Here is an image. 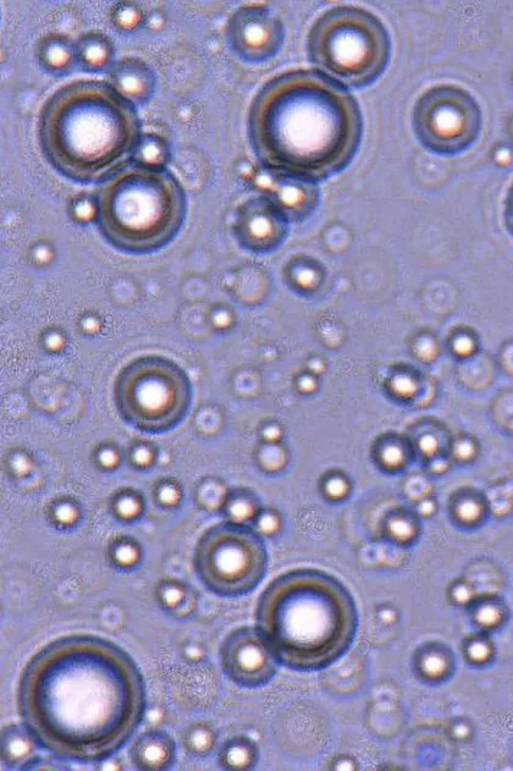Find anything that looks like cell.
Wrapping results in <instances>:
<instances>
[{"instance_id": "6da1fadb", "label": "cell", "mask_w": 513, "mask_h": 771, "mask_svg": "<svg viewBox=\"0 0 513 771\" xmlns=\"http://www.w3.org/2000/svg\"><path fill=\"white\" fill-rule=\"evenodd\" d=\"M139 665L106 638L71 635L38 651L22 671L18 709L42 750L63 761L115 756L145 719Z\"/></svg>"}, {"instance_id": "7a4b0ae2", "label": "cell", "mask_w": 513, "mask_h": 771, "mask_svg": "<svg viewBox=\"0 0 513 771\" xmlns=\"http://www.w3.org/2000/svg\"><path fill=\"white\" fill-rule=\"evenodd\" d=\"M363 136L349 90L317 71H289L267 82L248 112V139L277 178L316 184L344 172Z\"/></svg>"}, {"instance_id": "3957f363", "label": "cell", "mask_w": 513, "mask_h": 771, "mask_svg": "<svg viewBox=\"0 0 513 771\" xmlns=\"http://www.w3.org/2000/svg\"><path fill=\"white\" fill-rule=\"evenodd\" d=\"M37 136L55 172L92 185L135 162L143 131L139 108L108 81L76 80L44 102Z\"/></svg>"}, {"instance_id": "277c9868", "label": "cell", "mask_w": 513, "mask_h": 771, "mask_svg": "<svg viewBox=\"0 0 513 771\" xmlns=\"http://www.w3.org/2000/svg\"><path fill=\"white\" fill-rule=\"evenodd\" d=\"M256 627L280 665L313 673L350 651L357 636V605L349 589L327 572L290 571L259 597Z\"/></svg>"}, {"instance_id": "5b68a950", "label": "cell", "mask_w": 513, "mask_h": 771, "mask_svg": "<svg viewBox=\"0 0 513 771\" xmlns=\"http://www.w3.org/2000/svg\"><path fill=\"white\" fill-rule=\"evenodd\" d=\"M187 196L168 168L131 163L95 198L99 233L115 250L145 256L165 249L184 227Z\"/></svg>"}, {"instance_id": "8992f818", "label": "cell", "mask_w": 513, "mask_h": 771, "mask_svg": "<svg viewBox=\"0 0 513 771\" xmlns=\"http://www.w3.org/2000/svg\"><path fill=\"white\" fill-rule=\"evenodd\" d=\"M308 58L317 73L346 88H364L385 73L391 58L388 30L366 9L338 7L308 33Z\"/></svg>"}, {"instance_id": "52a82bcc", "label": "cell", "mask_w": 513, "mask_h": 771, "mask_svg": "<svg viewBox=\"0 0 513 771\" xmlns=\"http://www.w3.org/2000/svg\"><path fill=\"white\" fill-rule=\"evenodd\" d=\"M114 401L131 427L161 434L185 420L192 404V384L178 363L163 356H143L118 374Z\"/></svg>"}, {"instance_id": "ba28073f", "label": "cell", "mask_w": 513, "mask_h": 771, "mask_svg": "<svg viewBox=\"0 0 513 771\" xmlns=\"http://www.w3.org/2000/svg\"><path fill=\"white\" fill-rule=\"evenodd\" d=\"M269 556L266 544L246 523H219L202 534L193 565L203 586L224 598L255 591L266 577Z\"/></svg>"}, {"instance_id": "9c48e42d", "label": "cell", "mask_w": 513, "mask_h": 771, "mask_svg": "<svg viewBox=\"0 0 513 771\" xmlns=\"http://www.w3.org/2000/svg\"><path fill=\"white\" fill-rule=\"evenodd\" d=\"M412 124L417 140L426 150L454 156L478 140L483 113L470 92L457 86L440 85L418 98Z\"/></svg>"}, {"instance_id": "30bf717a", "label": "cell", "mask_w": 513, "mask_h": 771, "mask_svg": "<svg viewBox=\"0 0 513 771\" xmlns=\"http://www.w3.org/2000/svg\"><path fill=\"white\" fill-rule=\"evenodd\" d=\"M225 38L231 53L242 63L262 65L280 53L285 27L273 10L262 5H247L230 16Z\"/></svg>"}, {"instance_id": "8fae6325", "label": "cell", "mask_w": 513, "mask_h": 771, "mask_svg": "<svg viewBox=\"0 0 513 771\" xmlns=\"http://www.w3.org/2000/svg\"><path fill=\"white\" fill-rule=\"evenodd\" d=\"M220 665L236 686L257 690L278 674L279 659L256 626L231 631L220 647Z\"/></svg>"}, {"instance_id": "7c38bea8", "label": "cell", "mask_w": 513, "mask_h": 771, "mask_svg": "<svg viewBox=\"0 0 513 771\" xmlns=\"http://www.w3.org/2000/svg\"><path fill=\"white\" fill-rule=\"evenodd\" d=\"M288 214L274 198H250L237 209L234 233L245 250L270 253L278 250L289 234Z\"/></svg>"}, {"instance_id": "4fadbf2b", "label": "cell", "mask_w": 513, "mask_h": 771, "mask_svg": "<svg viewBox=\"0 0 513 771\" xmlns=\"http://www.w3.org/2000/svg\"><path fill=\"white\" fill-rule=\"evenodd\" d=\"M109 75V84L137 108L146 106L156 95L157 75L150 64L136 57L118 60Z\"/></svg>"}, {"instance_id": "5bb4252c", "label": "cell", "mask_w": 513, "mask_h": 771, "mask_svg": "<svg viewBox=\"0 0 513 771\" xmlns=\"http://www.w3.org/2000/svg\"><path fill=\"white\" fill-rule=\"evenodd\" d=\"M132 764L147 771L168 770L176 759L173 737L161 730L146 731L137 737L130 750Z\"/></svg>"}, {"instance_id": "9a60e30c", "label": "cell", "mask_w": 513, "mask_h": 771, "mask_svg": "<svg viewBox=\"0 0 513 771\" xmlns=\"http://www.w3.org/2000/svg\"><path fill=\"white\" fill-rule=\"evenodd\" d=\"M77 66L86 74H109L117 64V48L107 33L90 31L76 40Z\"/></svg>"}, {"instance_id": "2e32d148", "label": "cell", "mask_w": 513, "mask_h": 771, "mask_svg": "<svg viewBox=\"0 0 513 771\" xmlns=\"http://www.w3.org/2000/svg\"><path fill=\"white\" fill-rule=\"evenodd\" d=\"M36 57L44 73L65 77L74 73L77 66L76 41L62 33H51L38 42Z\"/></svg>"}, {"instance_id": "e0dca14e", "label": "cell", "mask_w": 513, "mask_h": 771, "mask_svg": "<svg viewBox=\"0 0 513 771\" xmlns=\"http://www.w3.org/2000/svg\"><path fill=\"white\" fill-rule=\"evenodd\" d=\"M37 748L41 747L24 724L11 725L3 730L2 759L7 767H24L36 757Z\"/></svg>"}, {"instance_id": "ac0fdd59", "label": "cell", "mask_w": 513, "mask_h": 771, "mask_svg": "<svg viewBox=\"0 0 513 771\" xmlns=\"http://www.w3.org/2000/svg\"><path fill=\"white\" fill-rule=\"evenodd\" d=\"M170 159V146L163 137L154 134H143L135 157V163L148 167L167 168Z\"/></svg>"}, {"instance_id": "d6986e66", "label": "cell", "mask_w": 513, "mask_h": 771, "mask_svg": "<svg viewBox=\"0 0 513 771\" xmlns=\"http://www.w3.org/2000/svg\"><path fill=\"white\" fill-rule=\"evenodd\" d=\"M220 758L226 769H251L257 759L256 748L246 739H233L226 743Z\"/></svg>"}, {"instance_id": "ffe728a7", "label": "cell", "mask_w": 513, "mask_h": 771, "mask_svg": "<svg viewBox=\"0 0 513 771\" xmlns=\"http://www.w3.org/2000/svg\"><path fill=\"white\" fill-rule=\"evenodd\" d=\"M187 740H189L190 750L198 754L211 751L215 741L213 732L203 726L191 730Z\"/></svg>"}, {"instance_id": "44dd1931", "label": "cell", "mask_w": 513, "mask_h": 771, "mask_svg": "<svg viewBox=\"0 0 513 771\" xmlns=\"http://www.w3.org/2000/svg\"><path fill=\"white\" fill-rule=\"evenodd\" d=\"M422 670L427 676L437 679L448 670V662L440 653H429L422 660Z\"/></svg>"}, {"instance_id": "7402d4cb", "label": "cell", "mask_w": 513, "mask_h": 771, "mask_svg": "<svg viewBox=\"0 0 513 771\" xmlns=\"http://www.w3.org/2000/svg\"><path fill=\"white\" fill-rule=\"evenodd\" d=\"M350 484L344 477L333 476L324 483V493L329 499L342 500L349 495Z\"/></svg>"}, {"instance_id": "603a6c76", "label": "cell", "mask_w": 513, "mask_h": 771, "mask_svg": "<svg viewBox=\"0 0 513 771\" xmlns=\"http://www.w3.org/2000/svg\"><path fill=\"white\" fill-rule=\"evenodd\" d=\"M389 531L397 541L406 542L415 534V527L405 519H394L389 523Z\"/></svg>"}, {"instance_id": "cb8c5ba5", "label": "cell", "mask_w": 513, "mask_h": 771, "mask_svg": "<svg viewBox=\"0 0 513 771\" xmlns=\"http://www.w3.org/2000/svg\"><path fill=\"white\" fill-rule=\"evenodd\" d=\"M382 460L385 466L396 468L402 464V461H404V453H402V450L399 448V446L390 445L388 448L383 450Z\"/></svg>"}, {"instance_id": "d4e9b609", "label": "cell", "mask_w": 513, "mask_h": 771, "mask_svg": "<svg viewBox=\"0 0 513 771\" xmlns=\"http://www.w3.org/2000/svg\"><path fill=\"white\" fill-rule=\"evenodd\" d=\"M457 515H459L463 521L476 520L479 515L478 505L472 503V501H466V503H463L459 506V509H457Z\"/></svg>"}, {"instance_id": "484cf974", "label": "cell", "mask_w": 513, "mask_h": 771, "mask_svg": "<svg viewBox=\"0 0 513 771\" xmlns=\"http://www.w3.org/2000/svg\"><path fill=\"white\" fill-rule=\"evenodd\" d=\"M259 530L266 534H272L278 531L279 519L277 516L268 514L261 517L258 523Z\"/></svg>"}, {"instance_id": "4316f807", "label": "cell", "mask_w": 513, "mask_h": 771, "mask_svg": "<svg viewBox=\"0 0 513 771\" xmlns=\"http://www.w3.org/2000/svg\"><path fill=\"white\" fill-rule=\"evenodd\" d=\"M419 448H421L424 455L432 456L437 453L438 450L437 439L432 437V435H427V437L422 438L421 443H419Z\"/></svg>"}, {"instance_id": "83f0119b", "label": "cell", "mask_w": 513, "mask_h": 771, "mask_svg": "<svg viewBox=\"0 0 513 771\" xmlns=\"http://www.w3.org/2000/svg\"><path fill=\"white\" fill-rule=\"evenodd\" d=\"M473 341L468 337H461L455 341L454 349L461 356L470 355L473 351Z\"/></svg>"}, {"instance_id": "f1b7e54d", "label": "cell", "mask_w": 513, "mask_h": 771, "mask_svg": "<svg viewBox=\"0 0 513 771\" xmlns=\"http://www.w3.org/2000/svg\"><path fill=\"white\" fill-rule=\"evenodd\" d=\"M395 390L400 395L406 396L413 393V390H415V384H413L411 379L400 377L396 379Z\"/></svg>"}, {"instance_id": "f546056e", "label": "cell", "mask_w": 513, "mask_h": 771, "mask_svg": "<svg viewBox=\"0 0 513 771\" xmlns=\"http://www.w3.org/2000/svg\"><path fill=\"white\" fill-rule=\"evenodd\" d=\"M505 216L507 228H509L510 233L513 236V185L509 192V196H507Z\"/></svg>"}, {"instance_id": "4dcf8cb0", "label": "cell", "mask_w": 513, "mask_h": 771, "mask_svg": "<svg viewBox=\"0 0 513 771\" xmlns=\"http://www.w3.org/2000/svg\"><path fill=\"white\" fill-rule=\"evenodd\" d=\"M452 596H454L457 603H466L470 599L471 592L466 586L460 585L454 588Z\"/></svg>"}, {"instance_id": "1f68e13d", "label": "cell", "mask_w": 513, "mask_h": 771, "mask_svg": "<svg viewBox=\"0 0 513 771\" xmlns=\"http://www.w3.org/2000/svg\"><path fill=\"white\" fill-rule=\"evenodd\" d=\"M456 455L462 460L470 459L473 455V446L468 442H461L456 445Z\"/></svg>"}, {"instance_id": "d6a6232c", "label": "cell", "mask_w": 513, "mask_h": 771, "mask_svg": "<svg viewBox=\"0 0 513 771\" xmlns=\"http://www.w3.org/2000/svg\"><path fill=\"white\" fill-rule=\"evenodd\" d=\"M485 653H487V648L484 647L483 643H473L470 647V654L473 659L482 660L485 657Z\"/></svg>"}, {"instance_id": "836d02e7", "label": "cell", "mask_w": 513, "mask_h": 771, "mask_svg": "<svg viewBox=\"0 0 513 771\" xmlns=\"http://www.w3.org/2000/svg\"><path fill=\"white\" fill-rule=\"evenodd\" d=\"M483 613L481 614V621L485 622V624H493L495 621V615L496 611L492 608L489 609H483Z\"/></svg>"}, {"instance_id": "e575fe53", "label": "cell", "mask_w": 513, "mask_h": 771, "mask_svg": "<svg viewBox=\"0 0 513 771\" xmlns=\"http://www.w3.org/2000/svg\"><path fill=\"white\" fill-rule=\"evenodd\" d=\"M419 511H421V514L424 516L432 515L434 511V505L433 503H430V501H423V503L419 505Z\"/></svg>"}, {"instance_id": "d590c367", "label": "cell", "mask_w": 513, "mask_h": 771, "mask_svg": "<svg viewBox=\"0 0 513 771\" xmlns=\"http://www.w3.org/2000/svg\"><path fill=\"white\" fill-rule=\"evenodd\" d=\"M338 770H353L355 769V765L350 761V759H341L338 763H336V768Z\"/></svg>"}]
</instances>
